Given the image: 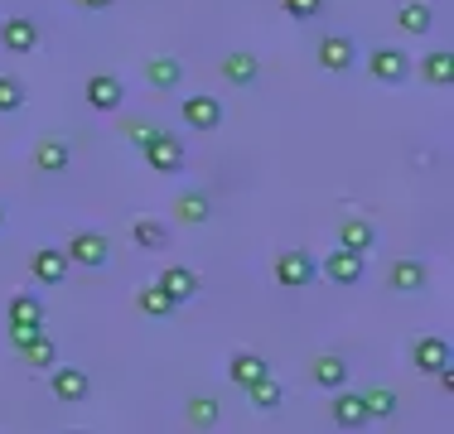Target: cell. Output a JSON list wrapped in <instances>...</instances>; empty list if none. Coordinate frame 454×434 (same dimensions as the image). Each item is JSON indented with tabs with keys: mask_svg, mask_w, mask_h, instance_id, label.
I'll return each instance as SVG.
<instances>
[{
	"mask_svg": "<svg viewBox=\"0 0 454 434\" xmlns=\"http://www.w3.org/2000/svg\"><path fill=\"white\" fill-rule=\"evenodd\" d=\"M63 256H68L73 266H82V270H102L106 260H112V246H106L102 232H73L68 246H63Z\"/></svg>",
	"mask_w": 454,
	"mask_h": 434,
	"instance_id": "obj_1",
	"label": "cell"
},
{
	"mask_svg": "<svg viewBox=\"0 0 454 434\" xmlns=\"http://www.w3.org/2000/svg\"><path fill=\"white\" fill-rule=\"evenodd\" d=\"M49 391H53V400H59V406H78V400H88L92 376L82 372V367H59V362H53L49 367Z\"/></svg>",
	"mask_w": 454,
	"mask_h": 434,
	"instance_id": "obj_2",
	"label": "cell"
},
{
	"mask_svg": "<svg viewBox=\"0 0 454 434\" xmlns=\"http://www.w3.org/2000/svg\"><path fill=\"white\" fill-rule=\"evenodd\" d=\"M140 150H145V165L155 169V174H179L184 169V145L169 136V130H155V136H150Z\"/></svg>",
	"mask_w": 454,
	"mask_h": 434,
	"instance_id": "obj_3",
	"label": "cell"
},
{
	"mask_svg": "<svg viewBox=\"0 0 454 434\" xmlns=\"http://www.w3.org/2000/svg\"><path fill=\"white\" fill-rule=\"evenodd\" d=\"M315 275H319V260L309 256V252H280L276 256V280L286 290H305Z\"/></svg>",
	"mask_w": 454,
	"mask_h": 434,
	"instance_id": "obj_4",
	"label": "cell"
},
{
	"mask_svg": "<svg viewBox=\"0 0 454 434\" xmlns=\"http://www.w3.org/2000/svg\"><path fill=\"white\" fill-rule=\"evenodd\" d=\"M329 415H333V425H339V430H367V425H372V415H367V406H363V396H358V391H333V400H329Z\"/></svg>",
	"mask_w": 454,
	"mask_h": 434,
	"instance_id": "obj_5",
	"label": "cell"
},
{
	"mask_svg": "<svg viewBox=\"0 0 454 434\" xmlns=\"http://www.w3.org/2000/svg\"><path fill=\"white\" fill-rule=\"evenodd\" d=\"M0 49L15 53V58H25V53L39 49V25L29 15H10L5 25H0Z\"/></svg>",
	"mask_w": 454,
	"mask_h": 434,
	"instance_id": "obj_6",
	"label": "cell"
},
{
	"mask_svg": "<svg viewBox=\"0 0 454 434\" xmlns=\"http://www.w3.org/2000/svg\"><path fill=\"white\" fill-rule=\"evenodd\" d=\"M363 266H367V256L363 252H348V246H339V252H329V256L319 260V270L333 280V285H343V290L363 280Z\"/></svg>",
	"mask_w": 454,
	"mask_h": 434,
	"instance_id": "obj_7",
	"label": "cell"
},
{
	"mask_svg": "<svg viewBox=\"0 0 454 434\" xmlns=\"http://www.w3.org/2000/svg\"><path fill=\"white\" fill-rule=\"evenodd\" d=\"M179 116H184V126H189V130H218L223 126V102H218V97H208V92L184 97Z\"/></svg>",
	"mask_w": 454,
	"mask_h": 434,
	"instance_id": "obj_8",
	"label": "cell"
},
{
	"mask_svg": "<svg viewBox=\"0 0 454 434\" xmlns=\"http://www.w3.org/2000/svg\"><path fill=\"white\" fill-rule=\"evenodd\" d=\"M367 73H372L377 82H387V87L406 82L411 78V58L402 49H372V53H367Z\"/></svg>",
	"mask_w": 454,
	"mask_h": 434,
	"instance_id": "obj_9",
	"label": "cell"
},
{
	"mask_svg": "<svg viewBox=\"0 0 454 434\" xmlns=\"http://www.w3.org/2000/svg\"><path fill=\"white\" fill-rule=\"evenodd\" d=\"M68 270H73V260L59 252V246H39L35 260H29V275L39 280V285H63L68 280Z\"/></svg>",
	"mask_w": 454,
	"mask_h": 434,
	"instance_id": "obj_10",
	"label": "cell"
},
{
	"mask_svg": "<svg viewBox=\"0 0 454 434\" xmlns=\"http://www.w3.org/2000/svg\"><path fill=\"white\" fill-rule=\"evenodd\" d=\"M450 362H454L450 343H445V338H435V333L416 338V347H411V367H416V372H430V376H435L440 367H450Z\"/></svg>",
	"mask_w": 454,
	"mask_h": 434,
	"instance_id": "obj_11",
	"label": "cell"
},
{
	"mask_svg": "<svg viewBox=\"0 0 454 434\" xmlns=\"http://www.w3.org/2000/svg\"><path fill=\"white\" fill-rule=\"evenodd\" d=\"M82 97H88L92 112H116L121 97H126V87H121V78H112V73H92L88 87H82Z\"/></svg>",
	"mask_w": 454,
	"mask_h": 434,
	"instance_id": "obj_12",
	"label": "cell"
},
{
	"mask_svg": "<svg viewBox=\"0 0 454 434\" xmlns=\"http://www.w3.org/2000/svg\"><path fill=\"white\" fill-rule=\"evenodd\" d=\"M353 63H358V49H353L348 35H324L319 39V68L329 73H348Z\"/></svg>",
	"mask_w": 454,
	"mask_h": 434,
	"instance_id": "obj_13",
	"label": "cell"
},
{
	"mask_svg": "<svg viewBox=\"0 0 454 434\" xmlns=\"http://www.w3.org/2000/svg\"><path fill=\"white\" fill-rule=\"evenodd\" d=\"M227 376H232V386H256L262 376H271V362H266L262 353H232L227 357Z\"/></svg>",
	"mask_w": 454,
	"mask_h": 434,
	"instance_id": "obj_14",
	"label": "cell"
},
{
	"mask_svg": "<svg viewBox=\"0 0 454 434\" xmlns=\"http://www.w3.org/2000/svg\"><path fill=\"white\" fill-rule=\"evenodd\" d=\"M387 285H392L396 295H416V290H426V260H416V256L392 260V270H387Z\"/></svg>",
	"mask_w": 454,
	"mask_h": 434,
	"instance_id": "obj_15",
	"label": "cell"
},
{
	"mask_svg": "<svg viewBox=\"0 0 454 434\" xmlns=\"http://www.w3.org/2000/svg\"><path fill=\"white\" fill-rule=\"evenodd\" d=\"M160 290H165L175 304H189L193 295H199V275H193L189 266H169V270H160V280H155Z\"/></svg>",
	"mask_w": 454,
	"mask_h": 434,
	"instance_id": "obj_16",
	"label": "cell"
},
{
	"mask_svg": "<svg viewBox=\"0 0 454 434\" xmlns=\"http://www.w3.org/2000/svg\"><path fill=\"white\" fill-rule=\"evenodd\" d=\"M68 159H73V150H68V140H59V136H44L35 145V169L39 174H63Z\"/></svg>",
	"mask_w": 454,
	"mask_h": 434,
	"instance_id": "obj_17",
	"label": "cell"
},
{
	"mask_svg": "<svg viewBox=\"0 0 454 434\" xmlns=\"http://www.w3.org/2000/svg\"><path fill=\"white\" fill-rule=\"evenodd\" d=\"M145 82L155 87V92H175V87L184 82V63L169 58V53H160V58L145 63Z\"/></svg>",
	"mask_w": 454,
	"mask_h": 434,
	"instance_id": "obj_18",
	"label": "cell"
},
{
	"mask_svg": "<svg viewBox=\"0 0 454 434\" xmlns=\"http://www.w3.org/2000/svg\"><path fill=\"white\" fill-rule=\"evenodd\" d=\"M339 246H348V252H372L377 246V227L367 222V217H343V227H339Z\"/></svg>",
	"mask_w": 454,
	"mask_h": 434,
	"instance_id": "obj_19",
	"label": "cell"
},
{
	"mask_svg": "<svg viewBox=\"0 0 454 434\" xmlns=\"http://www.w3.org/2000/svg\"><path fill=\"white\" fill-rule=\"evenodd\" d=\"M175 217H179L184 227H199V222H208V217H213V198H208V193H199V189L179 193V198H175Z\"/></svg>",
	"mask_w": 454,
	"mask_h": 434,
	"instance_id": "obj_20",
	"label": "cell"
},
{
	"mask_svg": "<svg viewBox=\"0 0 454 434\" xmlns=\"http://www.w3.org/2000/svg\"><path fill=\"white\" fill-rule=\"evenodd\" d=\"M309 376H315V386H324V391H339V386H348V362L324 353V357H315Z\"/></svg>",
	"mask_w": 454,
	"mask_h": 434,
	"instance_id": "obj_21",
	"label": "cell"
},
{
	"mask_svg": "<svg viewBox=\"0 0 454 434\" xmlns=\"http://www.w3.org/2000/svg\"><path fill=\"white\" fill-rule=\"evenodd\" d=\"M136 309L145 314V319H169V314H175L179 304L169 299L160 285H140V290H136Z\"/></svg>",
	"mask_w": 454,
	"mask_h": 434,
	"instance_id": "obj_22",
	"label": "cell"
},
{
	"mask_svg": "<svg viewBox=\"0 0 454 434\" xmlns=\"http://www.w3.org/2000/svg\"><path fill=\"white\" fill-rule=\"evenodd\" d=\"M256 73H262V63H256L252 53H227V58H223V78L232 87H252Z\"/></svg>",
	"mask_w": 454,
	"mask_h": 434,
	"instance_id": "obj_23",
	"label": "cell"
},
{
	"mask_svg": "<svg viewBox=\"0 0 454 434\" xmlns=\"http://www.w3.org/2000/svg\"><path fill=\"white\" fill-rule=\"evenodd\" d=\"M420 73H426L430 87H450V82H454V53H450V49L426 53V58H420Z\"/></svg>",
	"mask_w": 454,
	"mask_h": 434,
	"instance_id": "obj_24",
	"label": "cell"
},
{
	"mask_svg": "<svg viewBox=\"0 0 454 434\" xmlns=\"http://www.w3.org/2000/svg\"><path fill=\"white\" fill-rule=\"evenodd\" d=\"M396 25H402V35H430L435 15H430V5H426V0H411V5L396 10Z\"/></svg>",
	"mask_w": 454,
	"mask_h": 434,
	"instance_id": "obj_25",
	"label": "cell"
},
{
	"mask_svg": "<svg viewBox=\"0 0 454 434\" xmlns=\"http://www.w3.org/2000/svg\"><path fill=\"white\" fill-rule=\"evenodd\" d=\"M184 410H189V425L193 430H213L223 420V406L213 396H189V406H184Z\"/></svg>",
	"mask_w": 454,
	"mask_h": 434,
	"instance_id": "obj_26",
	"label": "cell"
},
{
	"mask_svg": "<svg viewBox=\"0 0 454 434\" xmlns=\"http://www.w3.org/2000/svg\"><path fill=\"white\" fill-rule=\"evenodd\" d=\"M5 314L10 323H44V304H39V295H25V290L5 304Z\"/></svg>",
	"mask_w": 454,
	"mask_h": 434,
	"instance_id": "obj_27",
	"label": "cell"
},
{
	"mask_svg": "<svg viewBox=\"0 0 454 434\" xmlns=\"http://www.w3.org/2000/svg\"><path fill=\"white\" fill-rule=\"evenodd\" d=\"M363 406H367V415L372 420H392L396 415V391H387V386H372V391H363Z\"/></svg>",
	"mask_w": 454,
	"mask_h": 434,
	"instance_id": "obj_28",
	"label": "cell"
},
{
	"mask_svg": "<svg viewBox=\"0 0 454 434\" xmlns=\"http://www.w3.org/2000/svg\"><path fill=\"white\" fill-rule=\"evenodd\" d=\"M247 396H252L256 410H280V400H286V391H280L276 376H262L256 386H247Z\"/></svg>",
	"mask_w": 454,
	"mask_h": 434,
	"instance_id": "obj_29",
	"label": "cell"
},
{
	"mask_svg": "<svg viewBox=\"0 0 454 434\" xmlns=\"http://www.w3.org/2000/svg\"><path fill=\"white\" fill-rule=\"evenodd\" d=\"M20 106H25V82L10 78V73H0V116L20 112Z\"/></svg>",
	"mask_w": 454,
	"mask_h": 434,
	"instance_id": "obj_30",
	"label": "cell"
},
{
	"mask_svg": "<svg viewBox=\"0 0 454 434\" xmlns=\"http://www.w3.org/2000/svg\"><path fill=\"white\" fill-rule=\"evenodd\" d=\"M20 357H25V362H29V367H44V372H49V367H53V362H59V353H53V343H49V333H44V338H35V343H29V347H25V353H20Z\"/></svg>",
	"mask_w": 454,
	"mask_h": 434,
	"instance_id": "obj_31",
	"label": "cell"
},
{
	"mask_svg": "<svg viewBox=\"0 0 454 434\" xmlns=\"http://www.w3.org/2000/svg\"><path fill=\"white\" fill-rule=\"evenodd\" d=\"M35 338H44V323H10V347L15 353H25Z\"/></svg>",
	"mask_w": 454,
	"mask_h": 434,
	"instance_id": "obj_32",
	"label": "cell"
},
{
	"mask_svg": "<svg viewBox=\"0 0 454 434\" xmlns=\"http://www.w3.org/2000/svg\"><path fill=\"white\" fill-rule=\"evenodd\" d=\"M131 236H136V246H165V227L160 222H136Z\"/></svg>",
	"mask_w": 454,
	"mask_h": 434,
	"instance_id": "obj_33",
	"label": "cell"
},
{
	"mask_svg": "<svg viewBox=\"0 0 454 434\" xmlns=\"http://www.w3.org/2000/svg\"><path fill=\"white\" fill-rule=\"evenodd\" d=\"M280 5H286L290 19H315L319 10H324V0H280Z\"/></svg>",
	"mask_w": 454,
	"mask_h": 434,
	"instance_id": "obj_34",
	"label": "cell"
},
{
	"mask_svg": "<svg viewBox=\"0 0 454 434\" xmlns=\"http://www.w3.org/2000/svg\"><path fill=\"white\" fill-rule=\"evenodd\" d=\"M155 130H160V126H150V121H126V140H131V145H145Z\"/></svg>",
	"mask_w": 454,
	"mask_h": 434,
	"instance_id": "obj_35",
	"label": "cell"
},
{
	"mask_svg": "<svg viewBox=\"0 0 454 434\" xmlns=\"http://www.w3.org/2000/svg\"><path fill=\"white\" fill-rule=\"evenodd\" d=\"M82 10H106V5H116V0H78Z\"/></svg>",
	"mask_w": 454,
	"mask_h": 434,
	"instance_id": "obj_36",
	"label": "cell"
},
{
	"mask_svg": "<svg viewBox=\"0 0 454 434\" xmlns=\"http://www.w3.org/2000/svg\"><path fill=\"white\" fill-rule=\"evenodd\" d=\"M0 227H5V203H0Z\"/></svg>",
	"mask_w": 454,
	"mask_h": 434,
	"instance_id": "obj_37",
	"label": "cell"
},
{
	"mask_svg": "<svg viewBox=\"0 0 454 434\" xmlns=\"http://www.w3.org/2000/svg\"><path fill=\"white\" fill-rule=\"evenodd\" d=\"M68 434H88V430H68Z\"/></svg>",
	"mask_w": 454,
	"mask_h": 434,
	"instance_id": "obj_38",
	"label": "cell"
}]
</instances>
